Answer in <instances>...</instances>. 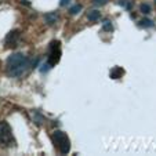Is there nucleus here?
<instances>
[{"label":"nucleus","instance_id":"f257e3e1","mask_svg":"<svg viewBox=\"0 0 156 156\" xmlns=\"http://www.w3.org/2000/svg\"><path fill=\"white\" fill-rule=\"evenodd\" d=\"M28 65H29V59L27 58V55H24L22 53L11 54L6 61L7 73L12 77H20L27 72Z\"/></svg>","mask_w":156,"mask_h":156},{"label":"nucleus","instance_id":"f03ea898","mask_svg":"<svg viewBox=\"0 0 156 156\" xmlns=\"http://www.w3.org/2000/svg\"><path fill=\"white\" fill-rule=\"evenodd\" d=\"M53 142L61 155L69 153V151H71V141H69V137L66 136V133L61 131V130H55L53 133Z\"/></svg>","mask_w":156,"mask_h":156},{"label":"nucleus","instance_id":"7ed1b4c3","mask_svg":"<svg viewBox=\"0 0 156 156\" xmlns=\"http://www.w3.org/2000/svg\"><path fill=\"white\" fill-rule=\"evenodd\" d=\"M12 144H14V138H12L11 127L7 122H0V145L10 147Z\"/></svg>","mask_w":156,"mask_h":156},{"label":"nucleus","instance_id":"20e7f679","mask_svg":"<svg viewBox=\"0 0 156 156\" xmlns=\"http://www.w3.org/2000/svg\"><path fill=\"white\" fill-rule=\"evenodd\" d=\"M59 58H61V46H59V41L58 40H54L51 41L50 44V54H48V66H54L55 64H58Z\"/></svg>","mask_w":156,"mask_h":156},{"label":"nucleus","instance_id":"39448f33","mask_svg":"<svg viewBox=\"0 0 156 156\" xmlns=\"http://www.w3.org/2000/svg\"><path fill=\"white\" fill-rule=\"evenodd\" d=\"M20 39H21L20 30H12V32H10L9 35H7V37H6V46L9 48L17 47L18 43H20Z\"/></svg>","mask_w":156,"mask_h":156},{"label":"nucleus","instance_id":"423d86ee","mask_svg":"<svg viewBox=\"0 0 156 156\" xmlns=\"http://www.w3.org/2000/svg\"><path fill=\"white\" fill-rule=\"evenodd\" d=\"M44 20H46V22H47L48 25H53L58 21V14H57V12H48V14L44 15Z\"/></svg>","mask_w":156,"mask_h":156},{"label":"nucleus","instance_id":"0eeeda50","mask_svg":"<svg viewBox=\"0 0 156 156\" xmlns=\"http://www.w3.org/2000/svg\"><path fill=\"white\" fill-rule=\"evenodd\" d=\"M124 73V71L120 68V66H115V68L111 71V77L112 79H119V77H122Z\"/></svg>","mask_w":156,"mask_h":156},{"label":"nucleus","instance_id":"6e6552de","mask_svg":"<svg viewBox=\"0 0 156 156\" xmlns=\"http://www.w3.org/2000/svg\"><path fill=\"white\" fill-rule=\"evenodd\" d=\"M100 17H101V12L97 11V10H93V11H90L87 14L88 21H91V22H95V21H98V20H100Z\"/></svg>","mask_w":156,"mask_h":156},{"label":"nucleus","instance_id":"1a4fd4ad","mask_svg":"<svg viewBox=\"0 0 156 156\" xmlns=\"http://www.w3.org/2000/svg\"><path fill=\"white\" fill-rule=\"evenodd\" d=\"M152 21L151 20H142V21H140V27H144V28H149V27H152Z\"/></svg>","mask_w":156,"mask_h":156},{"label":"nucleus","instance_id":"9d476101","mask_svg":"<svg viewBox=\"0 0 156 156\" xmlns=\"http://www.w3.org/2000/svg\"><path fill=\"white\" fill-rule=\"evenodd\" d=\"M119 4H120L122 7H124L126 10H131V3H130L129 0H120V2H119Z\"/></svg>","mask_w":156,"mask_h":156},{"label":"nucleus","instance_id":"9b49d317","mask_svg":"<svg viewBox=\"0 0 156 156\" xmlns=\"http://www.w3.org/2000/svg\"><path fill=\"white\" fill-rule=\"evenodd\" d=\"M140 10H141V12H144V14H148V12H151V6L147 3H144V4H141Z\"/></svg>","mask_w":156,"mask_h":156},{"label":"nucleus","instance_id":"f8f14e48","mask_svg":"<svg viewBox=\"0 0 156 156\" xmlns=\"http://www.w3.org/2000/svg\"><path fill=\"white\" fill-rule=\"evenodd\" d=\"M80 10H82V6H80V4H76V6H73L71 10H69V12H71L72 15H75V14H77V12H80Z\"/></svg>","mask_w":156,"mask_h":156},{"label":"nucleus","instance_id":"ddd939ff","mask_svg":"<svg viewBox=\"0 0 156 156\" xmlns=\"http://www.w3.org/2000/svg\"><path fill=\"white\" fill-rule=\"evenodd\" d=\"M102 28H104V30H112V24H111L109 21H105Z\"/></svg>","mask_w":156,"mask_h":156},{"label":"nucleus","instance_id":"4468645a","mask_svg":"<svg viewBox=\"0 0 156 156\" xmlns=\"http://www.w3.org/2000/svg\"><path fill=\"white\" fill-rule=\"evenodd\" d=\"M106 3H108V0H94L95 6H105Z\"/></svg>","mask_w":156,"mask_h":156},{"label":"nucleus","instance_id":"2eb2a0df","mask_svg":"<svg viewBox=\"0 0 156 156\" xmlns=\"http://www.w3.org/2000/svg\"><path fill=\"white\" fill-rule=\"evenodd\" d=\"M68 3H69V0H61V2H59L61 6H65V4H68Z\"/></svg>","mask_w":156,"mask_h":156},{"label":"nucleus","instance_id":"dca6fc26","mask_svg":"<svg viewBox=\"0 0 156 156\" xmlns=\"http://www.w3.org/2000/svg\"><path fill=\"white\" fill-rule=\"evenodd\" d=\"M155 4H156V0H155Z\"/></svg>","mask_w":156,"mask_h":156}]
</instances>
